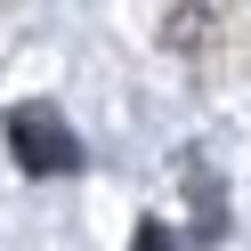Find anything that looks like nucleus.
Here are the masks:
<instances>
[{
  "label": "nucleus",
  "mask_w": 251,
  "mask_h": 251,
  "mask_svg": "<svg viewBox=\"0 0 251 251\" xmlns=\"http://www.w3.org/2000/svg\"><path fill=\"white\" fill-rule=\"evenodd\" d=\"M8 154H17L25 178H65V170H81V138L65 130V114L41 98L8 105Z\"/></svg>",
  "instance_id": "nucleus-1"
},
{
  "label": "nucleus",
  "mask_w": 251,
  "mask_h": 251,
  "mask_svg": "<svg viewBox=\"0 0 251 251\" xmlns=\"http://www.w3.org/2000/svg\"><path fill=\"white\" fill-rule=\"evenodd\" d=\"M130 251H178V243H170V227H162V219H138V235H130Z\"/></svg>",
  "instance_id": "nucleus-2"
}]
</instances>
